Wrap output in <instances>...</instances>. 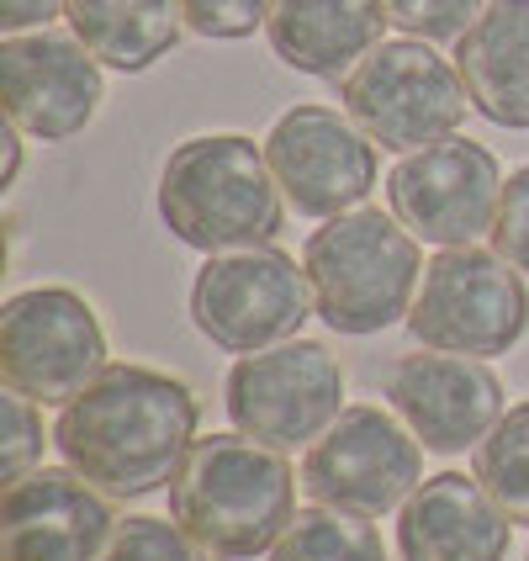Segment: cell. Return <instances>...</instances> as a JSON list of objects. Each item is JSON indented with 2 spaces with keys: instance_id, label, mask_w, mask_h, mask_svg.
I'll use <instances>...</instances> for the list:
<instances>
[{
  "instance_id": "1",
  "label": "cell",
  "mask_w": 529,
  "mask_h": 561,
  "mask_svg": "<svg viewBox=\"0 0 529 561\" xmlns=\"http://www.w3.org/2000/svg\"><path fill=\"white\" fill-rule=\"evenodd\" d=\"M196 392L154 366H106L64 403L54 445L106 499H149L186 467L196 445Z\"/></svg>"
},
{
  "instance_id": "2",
  "label": "cell",
  "mask_w": 529,
  "mask_h": 561,
  "mask_svg": "<svg viewBox=\"0 0 529 561\" xmlns=\"http://www.w3.org/2000/svg\"><path fill=\"white\" fill-rule=\"evenodd\" d=\"M297 514V477L286 450L250 435L196 439L170 482V519L218 561H250L271 551Z\"/></svg>"
},
{
  "instance_id": "3",
  "label": "cell",
  "mask_w": 529,
  "mask_h": 561,
  "mask_svg": "<svg viewBox=\"0 0 529 561\" xmlns=\"http://www.w3.org/2000/svg\"><path fill=\"white\" fill-rule=\"evenodd\" d=\"M159 218L191 250H244L280 233V181L244 133L186 138L159 170Z\"/></svg>"
},
{
  "instance_id": "4",
  "label": "cell",
  "mask_w": 529,
  "mask_h": 561,
  "mask_svg": "<svg viewBox=\"0 0 529 561\" xmlns=\"http://www.w3.org/2000/svg\"><path fill=\"white\" fill-rule=\"evenodd\" d=\"M302 271L312 308L334 334H381L413 312L418 286V239L398 218L355 207L329 218L308 239Z\"/></svg>"
},
{
  "instance_id": "5",
  "label": "cell",
  "mask_w": 529,
  "mask_h": 561,
  "mask_svg": "<svg viewBox=\"0 0 529 561\" xmlns=\"http://www.w3.org/2000/svg\"><path fill=\"white\" fill-rule=\"evenodd\" d=\"M340 95L355 127L392 154H413V149H429L439 138H450L471 101L461 69L445 54H435L424 37L376 43L371 54L344 75Z\"/></svg>"
},
{
  "instance_id": "6",
  "label": "cell",
  "mask_w": 529,
  "mask_h": 561,
  "mask_svg": "<svg viewBox=\"0 0 529 561\" xmlns=\"http://www.w3.org/2000/svg\"><path fill=\"white\" fill-rule=\"evenodd\" d=\"M413 340L450 355H503L529 329V291L519 265L498 250L456 244L424 265V286L407 312Z\"/></svg>"
},
{
  "instance_id": "7",
  "label": "cell",
  "mask_w": 529,
  "mask_h": 561,
  "mask_svg": "<svg viewBox=\"0 0 529 561\" xmlns=\"http://www.w3.org/2000/svg\"><path fill=\"white\" fill-rule=\"evenodd\" d=\"M308 271L276 244H244V250L207 254L191 286V323L228 355H254L280 340H297L312 318Z\"/></svg>"
},
{
  "instance_id": "8",
  "label": "cell",
  "mask_w": 529,
  "mask_h": 561,
  "mask_svg": "<svg viewBox=\"0 0 529 561\" xmlns=\"http://www.w3.org/2000/svg\"><path fill=\"white\" fill-rule=\"evenodd\" d=\"M106 371V334L95 308L69 286H32L0 308V376L32 403H74Z\"/></svg>"
},
{
  "instance_id": "9",
  "label": "cell",
  "mask_w": 529,
  "mask_h": 561,
  "mask_svg": "<svg viewBox=\"0 0 529 561\" xmlns=\"http://www.w3.org/2000/svg\"><path fill=\"white\" fill-rule=\"evenodd\" d=\"M222 403L239 435L271 450H297L344 413V371L318 340H280L228 371Z\"/></svg>"
},
{
  "instance_id": "10",
  "label": "cell",
  "mask_w": 529,
  "mask_h": 561,
  "mask_svg": "<svg viewBox=\"0 0 529 561\" xmlns=\"http://www.w3.org/2000/svg\"><path fill=\"white\" fill-rule=\"evenodd\" d=\"M424 477V450L403 424L381 408H344L340 419L308 445L302 488L329 508L381 519L413 499Z\"/></svg>"
},
{
  "instance_id": "11",
  "label": "cell",
  "mask_w": 529,
  "mask_h": 561,
  "mask_svg": "<svg viewBox=\"0 0 529 561\" xmlns=\"http://www.w3.org/2000/svg\"><path fill=\"white\" fill-rule=\"evenodd\" d=\"M387 202H392V218L424 244H439V250L476 244L498 222L503 170L482 144L450 133L429 149H413L387 175Z\"/></svg>"
},
{
  "instance_id": "12",
  "label": "cell",
  "mask_w": 529,
  "mask_h": 561,
  "mask_svg": "<svg viewBox=\"0 0 529 561\" xmlns=\"http://www.w3.org/2000/svg\"><path fill=\"white\" fill-rule=\"evenodd\" d=\"M265 159L276 170L280 196L302 218L355 213L376 186L371 138L355 127V117H340L334 106H291L265 138Z\"/></svg>"
},
{
  "instance_id": "13",
  "label": "cell",
  "mask_w": 529,
  "mask_h": 561,
  "mask_svg": "<svg viewBox=\"0 0 529 561\" xmlns=\"http://www.w3.org/2000/svg\"><path fill=\"white\" fill-rule=\"evenodd\" d=\"M0 85H5L11 123L43 144H64L85 133L101 106V59L80 37H64V32H5Z\"/></svg>"
},
{
  "instance_id": "14",
  "label": "cell",
  "mask_w": 529,
  "mask_h": 561,
  "mask_svg": "<svg viewBox=\"0 0 529 561\" xmlns=\"http://www.w3.org/2000/svg\"><path fill=\"white\" fill-rule=\"evenodd\" d=\"M381 387L398 419L435 456H461L467 445H482L503 419V381L476 355H450L424 344L418 355H398Z\"/></svg>"
},
{
  "instance_id": "15",
  "label": "cell",
  "mask_w": 529,
  "mask_h": 561,
  "mask_svg": "<svg viewBox=\"0 0 529 561\" xmlns=\"http://www.w3.org/2000/svg\"><path fill=\"white\" fill-rule=\"evenodd\" d=\"M112 503L74 467H37L0 499V561H101Z\"/></svg>"
},
{
  "instance_id": "16",
  "label": "cell",
  "mask_w": 529,
  "mask_h": 561,
  "mask_svg": "<svg viewBox=\"0 0 529 561\" xmlns=\"http://www.w3.org/2000/svg\"><path fill=\"white\" fill-rule=\"evenodd\" d=\"M514 519L503 514L493 493L461 477L439 471L413 488V499L398 514V551L403 561H503L508 557Z\"/></svg>"
},
{
  "instance_id": "17",
  "label": "cell",
  "mask_w": 529,
  "mask_h": 561,
  "mask_svg": "<svg viewBox=\"0 0 529 561\" xmlns=\"http://www.w3.org/2000/svg\"><path fill=\"white\" fill-rule=\"evenodd\" d=\"M387 22V0H271L265 37L286 69L334 80L371 54Z\"/></svg>"
},
{
  "instance_id": "18",
  "label": "cell",
  "mask_w": 529,
  "mask_h": 561,
  "mask_svg": "<svg viewBox=\"0 0 529 561\" xmlns=\"http://www.w3.org/2000/svg\"><path fill=\"white\" fill-rule=\"evenodd\" d=\"M456 69L487 123L529 127V0H493L456 37Z\"/></svg>"
},
{
  "instance_id": "19",
  "label": "cell",
  "mask_w": 529,
  "mask_h": 561,
  "mask_svg": "<svg viewBox=\"0 0 529 561\" xmlns=\"http://www.w3.org/2000/svg\"><path fill=\"white\" fill-rule=\"evenodd\" d=\"M69 32L112 69H149L181 43V0H69Z\"/></svg>"
},
{
  "instance_id": "20",
  "label": "cell",
  "mask_w": 529,
  "mask_h": 561,
  "mask_svg": "<svg viewBox=\"0 0 529 561\" xmlns=\"http://www.w3.org/2000/svg\"><path fill=\"white\" fill-rule=\"evenodd\" d=\"M271 561H387L381 535L366 525V514L349 508H297L291 525L271 546Z\"/></svg>"
},
{
  "instance_id": "21",
  "label": "cell",
  "mask_w": 529,
  "mask_h": 561,
  "mask_svg": "<svg viewBox=\"0 0 529 561\" xmlns=\"http://www.w3.org/2000/svg\"><path fill=\"white\" fill-rule=\"evenodd\" d=\"M476 482L514 525H529V403L508 408L476 445Z\"/></svg>"
},
{
  "instance_id": "22",
  "label": "cell",
  "mask_w": 529,
  "mask_h": 561,
  "mask_svg": "<svg viewBox=\"0 0 529 561\" xmlns=\"http://www.w3.org/2000/svg\"><path fill=\"white\" fill-rule=\"evenodd\" d=\"M101 561H207V551L181 525L154 519V514H133L112 530V546Z\"/></svg>"
},
{
  "instance_id": "23",
  "label": "cell",
  "mask_w": 529,
  "mask_h": 561,
  "mask_svg": "<svg viewBox=\"0 0 529 561\" xmlns=\"http://www.w3.org/2000/svg\"><path fill=\"white\" fill-rule=\"evenodd\" d=\"M0 419H5V445H0V467H5V488L22 482L37 461H43V413L27 392L5 387L0 398Z\"/></svg>"
},
{
  "instance_id": "24",
  "label": "cell",
  "mask_w": 529,
  "mask_h": 561,
  "mask_svg": "<svg viewBox=\"0 0 529 561\" xmlns=\"http://www.w3.org/2000/svg\"><path fill=\"white\" fill-rule=\"evenodd\" d=\"M387 16L407 37L445 43V37H461L482 16V0H387Z\"/></svg>"
},
{
  "instance_id": "25",
  "label": "cell",
  "mask_w": 529,
  "mask_h": 561,
  "mask_svg": "<svg viewBox=\"0 0 529 561\" xmlns=\"http://www.w3.org/2000/svg\"><path fill=\"white\" fill-rule=\"evenodd\" d=\"M271 0H181V16L196 37H250L260 22H265Z\"/></svg>"
},
{
  "instance_id": "26",
  "label": "cell",
  "mask_w": 529,
  "mask_h": 561,
  "mask_svg": "<svg viewBox=\"0 0 529 561\" xmlns=\"http://www.w3.org/2000/svg\"><path fill=\"white\" fill-rule=\"evenodd\" d=\"M493 250H498L508 265L529 271V164L503 181L498 222H493Z\"/></svg>"
},
{
  "instance_id": "27",
  "label": "cell",
  "mask_w": 529,
  "mask_h": 561,
  "mask_svg": "<svg viewBox=\"0 0 529 561\" xmlns=\"http://www.w3.org/2000/svg\"><path fill=\"white\" fill-rule=\"evenodd\" d=\"M69 0H0V27L5 32H32L48 27Z\"/></svg>"
},
{
  "instance_id": "28",
  "label": "cell",
  "mask_w": 529,
  "mask_h": 561,
  "mask_svg": "<svg viewBox=\"0 0 529 561\" xmlns=\"http://www.w3.org/2000/svg\"><path fill=\"white\" fill-rule=\"evenodd\" d=\"M22 127L5 123L0 127V149H5V170H0V186H16V175H22V138H16Z\"/></svg>"
}]
</instances>
